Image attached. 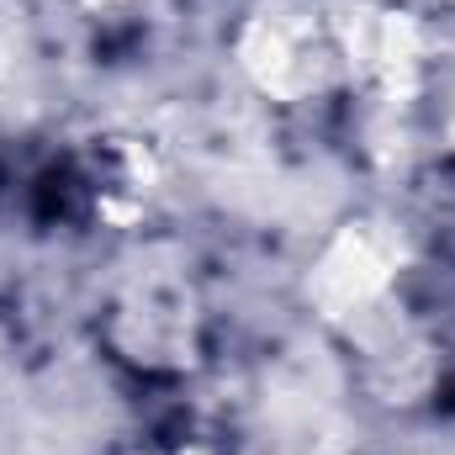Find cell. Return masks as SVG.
I'll use <instances>...</instances> for the list:
<instances>
[{
    "mask_svg": "<svg viewBox=\"0 0 455 455\" xmlns=\"http://www.w3.org/2000/svg\"><path fill=\"white\" fill-rule=\"evenodd\" d=\"M85 5H116V0H85Z\"/></svg>",
    "mask_w": 455,
    "mask_h": 455,
    "instance_id": "obj_4",
    "label": "cell"
},
{
    "mask_svg": "<svg viewBox=\"0 0 455 455\" xmlns=\"http://www.w3.org/2000/svg\"><path fill=\"white\" fill-rule=\"evenodd\" d=\"M387 265H392V243L376 228H349L339 243L329 249V259L318 265V281L313 286H318V297L339 318L344 307H365L371 297H381Z\"/></svg>",
    "mask_w": 455,
    "mask_h": 455,
    "instance_id": "obj_2",
    "label": "cell"
},
{
    "mask_svg": "<svg viewBox=\"0 0 455 455\" xmlns=\"http://www.w3.org/2000/svg\"><path fill=\"white\" fill-rule=\"evenodd\" d=\"M138 455H207V451H191V445H180V451H138Z\"/></svg>",
    "mask_w": 455,
    "mask_h": 455,
    "instance_id": "obj_3",
    "label": "cell"
},
{
    "mask_svg": "<svg viewBox=\"0 0 455 455\" xmlns=\"http://www.w3.org/2000/svg\"><path fill=\"white\" fill-rule=\"evenodd\" d=\"M238 53L254 85L275 101H307L344 80L334 16H323V5L313 0H265L243 27Z\"/></svg>",
    "mask_w": 455,
    "mask_h": 455,
    "instance_id": "obj_1",
    "label": "cell"
}]
</instances>
